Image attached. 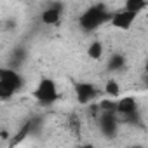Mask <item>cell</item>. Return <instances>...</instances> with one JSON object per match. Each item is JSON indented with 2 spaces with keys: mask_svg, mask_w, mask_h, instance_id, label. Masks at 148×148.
I'll return each instance as SVG.
<instances>
[{
  "mask_svg": "<svg viewBox=\"0 0 148 148\" xmlns=\"http://www.w3.org/2000/svg\"><path fill=\"white\" fill-rule=\"evenodd\" d=\"M112 14L106 11V7L103 4L99 5H92L91 9H87L82 16H80V26L84 32H94L98 26H101L105 21H110Z\"/></svg>",
  "mask_w": 148,
  "mask_h": 148,
  "instance_id": "obj_1",
  "label": "cell"
},
{
  "mask_svg": "<svg viewBox=\"0 0 148 148\" xmlns=\"http://www.w3.org/2000/svg\"><path fill=\"white\" fill-rule=\"evenodd\" d=\"M23 87V77L12 68L0 70V98L7 99Z\"/></svg>",
  "mask_w": 148,
  "mask_h": 148,
  "instance_id": "obj_2",
  "label": "cell"
},
{
  "mask_svg": "<svg viewBox=\"0 0 148 148\" xmlns=\"http://www.w3.org/2000/svg\"><path fill=\"white\" fill-rule=\"evenodd\" d=\"M35 98L42 103V105H52L58 98V89L54 80L51 79H42L37 91H35Z\"/></svg>",
  "mask_w": 148,
  "mask_h": 148,
  "instance_id": "obj_3",
  "label": "cell"
},
{
  "mask_svg": "<svg viewBox=\"0 0 148 148\" xmlns=\"http://www.w3.org/2000/svg\"><path fill=\"white\" fill-rule=\"evenodd\" d=\"M136 12L132 11H127V9H122V11H117L115 14H112V26L119 28V30H129L132 26V23L136 21Z\"/></svg>",
  "mask_w": 148,
  "mask_h": 148,
  "instance_id": "obj_4",
  "label": "cell"
},
{
  "mask_svg": "<svg viewBox=\"0 0 148 148\" xmlns=\"http://www.w3.org/2000/svg\"><path fill=\"white\" fill-rule=\"evenodd\" d=\"M99 124V131L105 136H115L117 129H119V120L115 117V112H103L98 119Z\"/></svg>",
  "mask_w": 148,
  "mask_h": 148,
  "instance_id": "obj_5",
  "label": "cell"
},
{
  "mask_svg": "<svg viewBox=\"0 0 148 148\" xmlns=\"http://www.w3.org/2000/svg\"><path fill=\"white\" fill-rule=\"evenodd\" d=\"M75 94H77V101L80 105H87V103H91L96 98L98 91L89 82H77L75 84Z\"/></svg>",
  "mask_w": 148,
  "mask_h": 148,
  "instance_id": "obj_6",
  "label": "cell"
},
{
  "mask_svg": "<svg viewBox=\"0 0 148 148\" xmlns=\"http://www.w3.org/2000/svg\"><path fill=\"white\" fill-rule=\"evenodd\" d=\"M61 12H63V4L56 2V4H52L49 9H45L42 12V21L45 25H49V26L51 25H58L59 19H61Z\"/></svg>",
  "mask_w": 148,
  "mask_h": 148,
  "instance_id": "obj_7",
  "label": "cell"
},
{
  "mask_svg": "<svg viewBox=\"0 0 148 148\" xmlns=\"http://www.w3.org/2000/svg\"><path fill=\"white\" fill-rule=\"evenodd\" d=\"M136 110H138L136 99L131 98V96H125V98H122V99L117 103V112H119L122 117L127 115V113H132V112H136Z\"/></svg>",
  "mask_w": 148,
  "mask_h": 148,
  "instance_id": "obj_8",
  "label": "cell"
},
{
  "mask_svg": "<svg viewBox=\"0 0 148 148\" xmlns=\"http://www.w3.org/2000/svg\"><path fill=\"white\" fill-rule=\"evenodd\" d=\"M124 66H125V58H124V54L113 52V54L110 56V59H108V70L117 71V70H120V68H124Z\"/></svg>",
  "mask_w": 148,
  "mask_h": 148,
  "instance_id": "obj_9",
  "label": "cell"
},
{
  "mask_svg": "<svg viewBox=\"0 0 148 148\" xmlns=\"http://www.w3.org/2000/svg\"><path fill=\"white\" fill-rule=\"evenodd\" d=\"M145 7H146V0H125V5H124V9L132 11L136 14H139Z\"/></svg>",
  "mask_w": 148,
  "mask_h": 148,
  "instance_id": "obj_10",
  "label": "cell"
},
{
  "mask_svg": "<svg viewBox=\"0 0 148 148\" xmlns=\"http://www.w3.org/2000/svg\"><path fill=\"white\" fill-rule=\"evenodd\" d=\"M87 54H89V58H92V59H99L101 54H103V44H101V42H92V44L89 45V49H87Z\"/></svg>",
  "mask_w": 148,
  "mask_h": 148,
  "instance_id": "obj_11",
  "label": "cell"
},
{
  "mask_svg": "<svg viewBox=\"0 0 148 148\" xmlns=\"http://www.w3.org/2000/svg\"><path fill=\"white\" fill-rule=\"evenodd\" d=\"M105 92H106L108 96H112V98L119 96V94H120V86L117 84V80L110 79V80H108V82L105 84Z\"/></svg>",
  "mask_w": 148,
  "mask_h": 148,
  "instance_id": "obj_12",
  "label": "cell"
},
{
  "mask_svg": "<svg viewBox=\"0 0 148 148\" xmlns=\"http://www.w3.org/2000/svg\"><path fill=\"white\" fill-rule=\"evenodd\" d=\"M99 106H101V112H117V103L115 101L105 99V101L99 103Z\"/></svg>",
  "mask_w": 148,
  "mask_h": 148,
  "instance_id": "obj_13",
  "label": "cell"
},
{
  "mask_svg": "<svg viewBox=\"0 0 148 148\" xmlns=\"http://www.w3.org/2000/svg\"><path fill=\"white\" fill-rule=\"evenodd\" d=\"M68 124H70V129H71L73 132H75V134L79 132V127H80V120H79L75 115H73V117H70V122H68Z\"/></svg>",
  "mask_w": 148,
  "mask_h": 148,
  "instance_id": "obj_14",
  "label": "cell"
},
{
  "mask_svg": "<svg viewBox=\"0 0 148 148\" xmlns=\"http://www.w3.org/2000/svg\"><path fill=\"white\" fill-rule=\"evenodd\" d=\"M145 73H146V77H148V59H146V63H145Z\"/></svg>",
  "mask_w": 148,
  "mask_h": 148,
  "instance_id": "obj_15",
  "label": "cell"
}]
</instances>
